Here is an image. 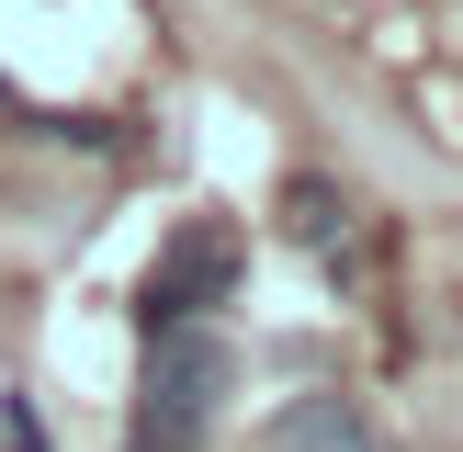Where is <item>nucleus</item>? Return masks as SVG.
Here are the masks:
<instances>
[{"mask_svg":"<svg viewBox=\"0 0 463 452\" xmlns=\"http://www.w3.org/2000/svg\"><path fill=\"white\" fill-rule=\"evenodd\" d=\"M0 452H45V419H34L23 396H12V419H0Z\"/></svg>","mask_w":463,"mask_h":452,"instance_id":"nucleus-5","label":"nucleus"},{"mask_svg":"<svg viewBox=\"0 0 463 452\" xmlns=\"http://www.w3.org/2000/svg\"><path fill=\"white\" fill-rule=\"evenodd\" d=\"M271 452H384V441H373V419L351 396H294L271 419Z\"/></svg>","mask_w":463,"mask_h":452,"instance_id":"nucleus-3","label":"nucleus"},{"mask_svg":"<svg viewBox=\"0 0 463 452\" xmlns=\"http://www.w3.org/2000/svg\"><path fill=\"white\" fill-rule=\"evenodd\" d=\"M226 384H238V351L215 328H158L147 339V407H136V452H193L215 429Z\"/></svg>","mask_w":463,"mask_h":452,"instance_id":"nucleus-1","label":"nucleus"},{"mask_svg":"<svg viewBox=\"0 0 463 452\" xmlns=\"http://www.w3.org/2000/svg\"><path fill=\"white\" fill-rule=\"evenodd\" d=\"M283 226H294L306 249H328V238H339V193H328V181H283Z\"/></svg>","mask_w":463,"mask_h":452,"instance_id":"nucleus-4","label":"nucleus"},{"mask_svg":"<svg viewBox=\"0 0 463 452\" xmlns=\"http://www.w3.org/2000/svg\"><path fill=\"white\" fill-rule=\"evenodd\" d=\"M226 294H238V238H226V226H181L170 249H158V271L147 283H136V328H193L203 306H226Z\"/></svg>","mask_w":463,"mask_h":452,"instance_id":"nucleus-2","label":"nucleus"}]
</instances>
